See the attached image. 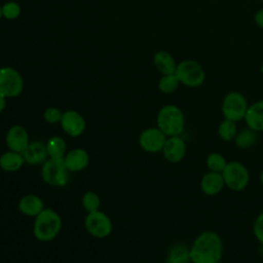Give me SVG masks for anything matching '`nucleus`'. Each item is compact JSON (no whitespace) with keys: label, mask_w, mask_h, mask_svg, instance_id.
I'll return each mask as SVG.
<instances>
[{"label":"nucleus","mask_w":263,"mask_h":263,"mask_svg":"<svg viewBox=\"0 0 263 263\" xmlns=\"http://www.w3.org/2000/svg\"><path fill=\"white\" fill-rule=\"evenodd\" d=\"M192 263H220L223 256L221 236L212 230L199 233L189 248Z\"/></svg>","instance_id":"obj_1"},{"label":"nucleus","mask_w":263,"mask_h":263,"mask_svg":"<svg viewBox=\"0 0 263 263\" xmlns=\"http://www.w3.org/2000/svg\"><path fill=\"white\" fill-rule=\"evenodd\" d=\"M62 229V218L52 209L44 210L35 217L33 234L40 241H49L55 238Z\"/></svg>","instance_id":"obj_2"},{"label":"nucleus","mask_w":263,"mask_h":263,"mask_svg":"<svg viewBox=\"0 0 263 263\" xmlns=\"http://www.w3.org/2000/svg\"><path fill=\"white\" fill-rule=\"evenodd\" d=\"M156 126L166 136H180L185 126L183 111L176 105H165L157 113Z\"/></svg>","instance_id":"obj_3"},{"label":"nucleus","mask_w":263,"mask_h":263,"mask_svg":"<svg viewBox=\"0 0 263 263\" xmlns=\"http://www.w3.org/2000/svg\"><path fill=\"white\" fill-rule=\"evenodd\" d=\"M225 187L228 189L239 192L246 189L250 182V174L248 168L237 160L227 162V165L221 173Z\"/></svg>","instance_id":"obj_4"},{"label":"nucleus","mask_w":263,"mask_h":263,"mask_svg":"<svg viewBox=\"0 0 263 263\" xmlns=\"http://www.w3.org/2000/svg\"><path fill=\"white\" fill-rule=\"evenodd\" d=\"M176 76L180 83L188 87H198L205 79V72L199 63L193 60H184L177 64Z\"/></svg>","instance_id":"obj_5"},{"label":"nucleus","mask_w":263,"mask_h":263,"mask_svg":"<svg viewBox=\"0 0 263 263\" xmlns=\"http://www.w3.org/2000/svg\"><path fill=\"white\" fill-rule=\"evenodd\" d=\"M69 174L70 172L65 165L64 158H48L42 164V180L50 186H65L69 182Z\"/></svg>","instance_id":"obj_6"},{"label":"nucleus","mask_w":263,"mask_h":263,"mask_svg":"<svg viewBox=\"0 0 263 263\" xmlns=\"http://www.w3.org/2000/svg\"><path fill=\"white\" fill-rule=\"evenodd\" d=\"M248 107L249 104L242 93L230 91L224 97L221 110L225 119L238 122L245 118Z\"/></svg>","instance_id":"obj_7"},{"label":"nucleus","mask_w":263,"mask_h":263,"mask_svg":"<svg viewBox=\"0 0 263 263\" xmlns=\"http://www.w3.org/2000/svg\"><path fill=\"white\" fill-rule=\"evenodd\" d=\"M24 88L22 75L11 67L0 68V95L5 98L20 96Z\"/></svg>","instance_id":"obj_8"},{"label":"nucleus","mask_w":263,"mask_h":263,"mask_svg":"<svg viewBox=\"0 0 263 263\" xmlns=\"http://www.w3.org/2000/svg\"><path fill=\"white\" fill-rule=\"evenodd\" d=\"M84 226L87 232L97 238H105L109 236L113 229L111 219L100 210L87 213L84 220Z\"/></svg>","instance_id":"obj_9"},{"label":"nucleus","mask_w":263,"mask_h":263,"mask_svg":"<svg viewBox=\"0 0 263 263\" xmlns=\"http://www.w3.org/2000/svg\"><path fill=\"white\" fill-rule=\"evenodd\" d=\"M166 136L156 126L144 129L139 136L140 147L148 153H158L162 151Z\"/></svg>","instance_id":"obj_10"},{"label":"nucleus","mask_w":263,"mask_h":263,"mask_svg":"<svg viewBox=\"0 0 263 263\" xmlns=\"http://www.w3.org/2000/svg\"><path fill=\"white\" fill-rule=\"evenodd\" d=\"M60 124L62 129L73 138L82 135L86 127L85 119L79 112L75 110H67L63 112Z\"/></svg>","instance_id":"obj_11"},{"label":"nucleus","mask_w":263,"mask_h":263,"mask_svg":"<svg viewBox=\"0 0 263 263\" xmlns=\"http://www.w3.org/2000/svg\"><path fill=\"white\" fill-rule=\"evenodd\" d=\"M187 146L181 136L167 137L162 148L164 159L171 163H178L183 160L186 155Z\"/></svg>","instance_id":"obj_12"},{"label":"nucleus","mask_w":263,"mask_h":263,"mask_svg":"<svg viewBox=\"0 0 263 263\" xmlns=\"http://www.w3.org/2000/svg\"><path fill=\"white\" fill-rule=\"evenodd\" d=\"M5 142L9 150L23 153L29 145V134L27 129L18 124L12 125L8 128Z\"/></svg>","instance_id":"obj_13"},{"label":"nucleus","mask_w":263,"mask_h":263,"mask_svg":"<svg viewBox=\"0 0 263 263\" xmlns=\"http://www.w3.org/2000/svg\"><path fill=\"white\" fill-rule=\"evenodd\" d=\"M64 162L70 173L83 171L89 163V155L86 150L82 148H75L70 150L64 156Z\"/></svg>","instance_id":"obj_14"},{"label":"nucleus","mask_w":263,"mask_h":263,"mask_svg":"<svg viewBox=\"0 0 263 263\" xmlns=\"http://www.w3.org/2000/svg\"><path fill=\"white\" fill-rule=\"evenodd\" d=\"M199 187L204 195L214 196L219 194L225 187L222 174L209 171L201 177Z\"/></svg>","instance_id":"obj_15"},{"label":"nucleus","mask_w":263,"mask_h":263,"mask_svg":"<svg viewBox=\"0 0 263 263\" xmlns=\"http://www.w3.org/2000/svg\"><path fill=\"white\" fill-rule=\"evenodd\" d=\"M22 154L24 156L25 162L31 165L43 164L49 158L45 144L40 141L29 143L28 147Z\"/></svg>","instance_id":"obj_16"},{"label":"nucleus","mask_w":263,"mask_h":263,"mask_svg":"<svg viewBox=\"0 0 263 263\" xmlns=\"http://www.w3.org/2000/svg\"><path fill=\"white\" fill-rule=\"evenodd\" d=\"M247 126L256 132H263V100L249 105L243 118Z\"/></svg>","instance_id":"obj_17"},{"label":"nucleus","mask_w":263,"mask_h":263,"mask_svg":"<svg viewBox=\"0 0 263 263\" xmlns=\"http://www.w3.org/2000/svg\"><path fill=\"white\" fill-rule=\"evenodd\" d=\"M18 211L28 217H36L44 210L43 200L35 194L24 195L18 200Z\"/></svg>","instance_id":"obj_18"},{"label":"nucleus","mask_w":263,"mask_h":263,"mask_svg":"<svg viewBox=\"0 0 263 263\" xmlns=\"http://www.w3.org/2000/svg\"><path fill=\"white\" fill-rule=\"evenodd\" d=\"M153 64L155 68L163 75L175 74L177 64L173 55L164 50L157 51L153 57Z\"/></svg>","instance_id":"obj_19"},{"label":"nucleus","mask_w":263,"mask_h":263,"mask_svg":"<svg viewBox=\"0 0 263 263\" xmlns=\"http://www.w3.org/2000/svg\"><path fill=\"white\" fill-rule=\"evenodd\" d=\"M25 159L22 153L8 150L0 156V167L4 172H16L24 165Z\"/></svg>","instance_id":"obj_20"},{"label":"nucleus","mask_w":263,"mask_h":263,"mask_svg":"<svg viewBox=\"0 0 263 263\" xmlns=\"http://www.w3.org/2000/svg\"><path fill=\"white\" fill-rule=\"evenodd\" d=\"M46 150L49 158H64L66 155L67 145L62 137L53 136L46 143Z\"/></svg>","instance_id":"obj_21"},{"label":"nucleus","mask_w":263,"mask_h":263,"mask_svg":"<svg viewBox=\"0 0 263 263\" xmlns=\"http://www.w3.org/2000/svg\"><path fill=\"white\" fill-rule=\"evenodd\" d=\"M190 261L189 248L183 243L173 246L168 252L166 263H188Z\"/></svg>","instance_id":"obj_22"},{"label":"nucleus","mask_w":263,"mask_h":263,"mask_svg":"<svg viewBox=\"0 0 263 263\" xmlns=\"http://www.w3.org/2000/svg\"><path fill=\"white\" fill-rule=\"evenodd\" d=\"M233 141L237 148H240V149L251 148L257 142V133L250 129L249 127L241 129L237 132Z\"/></svg>","instance_id":"obj_23"},{"label":"nucleus","mask_w":263,"mask_h":263,"mask_svg":"<svg viewBox=\"0 0 263 263\" xmlns=\"http://www.w3.org/2000/svg\"><path fill=\"white\" fill-rule=\"evenodd\" d=\"M237 132L238 130L236 127V122L225 119V118L219 123L218 129H217L219 138L224 142L233 141Z\"/></svg>","instance_id":"obj_24"},{"label":"nucleus","mask_w":263,"mask_h":263,"mask_svg":"<svg viewBox=\"0 0 263 263\" xmlns=\"http://www.w3.org/2000/svg\"><path fill=\"white\" fill-rule=\"evenodd\" d=\"M227 162L228 161L226 160L225 156L219 152L210 153L205 159V165L208 170L216 173H222L227 165Z\"/></svg>","instance_id":"obj_25"},{"label":"nucleus","mask_w":263,"mask_h":263,"mask_svg":"<svg viewBox=\"0 0 263 263\" xmlns=\"http://www.w3.org/2000/svg\"><path fill=\"white\" fill-rule=\"evenodd\" d=\"M180 84V81L176 74L162 75L158 81V89L163 93L174 92Z\"/></svg>","instance_id":"obj_26"},{"label":"nucleus","mask_w":263,"mask_h":263,"mask_svg":"<svg viewBox=\"0 0 263 263\" xmlns=\"http://www.w3.org/2000/svg\"><path fill=\"white\" fill-rule=\"evenodd\" d=\"M81 203L83 209L87 213L99 211L101 205V199L99 195L93 191H86L81 198Z\"/></svg>","instance_id":"obj_27"},{"label":"nucleus","mask_w":263,"mask_h":263,"mask_svg":"<svg viewBox=\"0 0 263 263\" xmlns=\"http://www.w3.org/2000/svg\"><path fill=\"white\" fill-rule=\"evenodd\" d=\"M20 14L21 6L14 1H9L2 6V16L7 20H15Z\"/></svg>","instance_id":"obj_28"},{"label":"nucleus","mask_w":263,"mask_h":263,"mask_svg":"<svg viewBox=\"0 0 263 263\" xmlns=\"http://www.w3.org/2000/svg\"><path fill=\"white\" fill-rule=\"evenodd\" d=\"M63 112L55 107H48L43 113V118L48 123H60Z\"/></svg>","instance_id":"obj_29"},{"label":"nucleus","mask_w":263,"mask_h":263,"mask_svg":"<svg viewBox=\"0 0 263 263\" xmlns=\"http://www.w3.org/2000/svg\"><path fill=\"white\" fill-rule=\"evenodd\" d=\"M253 233L255 238L263 246V211L256 217L253 224Z\"/></svg>","instance_id":"obj_30"},{"label":"nucleus","mask_w":263,"mask_h":263,"mask_svg":"<svg viewBox=\"0 0 263 263\" xmlns=\"http://www.w3.org/2000/svg\"><path fill=\"white\" fill-rule=\"evenodd\" d=\"M254 21L256 23V25L260 28L263 29V8L262 9H259L255 15H254Z\"/></svg>","instance_id":"obj_31"},{"label":"nucleus","mask_w":263,"mask_h":263,"mask_svg":"<svg viewBox=\"0 0 263 263\" xmlns=\"http://www.w3.org/2000/svg\"><path fill=\"white\" fill-rule=\"evenodd\" d=\"M6 106V98L0 95V113L5 109Z\"/></svg>","instance_id":"obj_32"},{"label":"nucleus","mask_w":263,"mask_h":263,"mask_svg":"<svg viewBox=\"0 0 263 263\" xmlns=\"http://www.w3.org/2000/svg\"><path fill=\"white\" fill-rule=\"evenodd\" d=\"M259 180H260V183H261V185H262V187H263V171H262V172H261V174H260Z\"/></svg>","instance_id":"obj_33"},{"label":"nucleus","mask_w":263,"mask_h":263,"mask_svg":"<svg viewBox=\"0 0 263 263\" xmlns=\"http://www.w3.org/2000/svg\"><path fill=\"white\" fill-rule=\"evenodd\" d=\"M2 17V6L0 5V18Z\"/></svg>","instance_id":"obj_34"},{"label":"nucleus","mask_w":263,"mask_h":263,"mask_svg":"<svg viewBox=\"0 0 263 263\" xmlns=\"http://www.w3.org/2000/svg\"><path fill=\"white\" fill-rule=\"evenodd\" d=\"M259 1H263V0H259Z\"/></svg>","instance_id":"obj_35"}]
</instances>
